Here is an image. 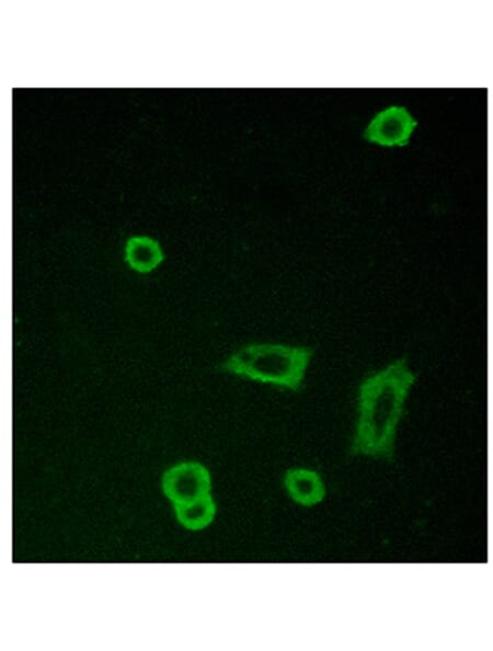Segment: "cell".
<instances>
[{"mask_svg": "<svg viewBox=\"0 0 493 651\" xmlns=\"http://www.w3.org/2000/svg\"><path fill=\"white\" fill-rule=\"evenodd\" d=\"M416 376L405 358H397L366 376L357 391V421L352 449L388 459Z\"/></svg>", "mask_w": 493, "mask_h": 651, "instance_id": "1", "label": "cell"}, {"mask_svg": "<svg viewBox=\"0 0 493 651\" xmlns=\"http://www.w3.org/2000/svg\"><path fill=\"white\" fill-rule=\"evenodd\" d=\"M312 350L286 343H250L233 352L222 369L254 382L296 391L303 384Z\"/></svg>", "mask_w": 493, "mask_h": 651, "instance_id": "2", "label": "cell"}, {"mask_svg": "<svg viewBox=\"0 0 493 651\" xmlns=\"http://www.w3.org/2000/svg\"><path fill=\"white\" fill-rule=\"evenodd\" d=\"M416 126V119L406 107L391 105L372 117L364 132V138L386 147L404 146Z\"/></svg>", "mask_w": 493, "mask_h": 651, "instance_id": "3", "label": "cell"}, {"mask_svg": "<svg viewBox=\"0 0 493 651\" xmlns=\"http://www.w3.org/2000/svg\"><path fill=\"white\" fill-rule=\"evenodd\" d=\"M162 488L173 504L188 503L209 495V472L197 462H183L165 471Z\"/></svg>", "mask_w": 493, "mask_h": 651, "instance_id": "4", "label": "cell"}, {"mask_svg": "<svg viewBox=\"0 0 493 651\" xmlns=\"http://www.w3.org/2000/svg\"><path fill=\"white\" fill-rule=\"evenodd\" d=\"M285 487L290 498L306 506L321 502L325 494L319 475L307 469H291L285 476Z\"/></svg>", "mask_w": 493, "mask_h": 651, "instance_id": "5", "label": "cell"}, {"mask_svg": "<svg viewBox=\"0 0 493 651\" xmlns=\"http://www.w3.org/2000/svg\"><path fill=\"white\" fill-rule=\"evenodd\" d=\"M164 260L160 244L146 236L130 237L125 245V261L138 273H149Z\"/></svg>", "mask_w": 493, "mask_h": 651, "instance_id": "6", "label": "cell"}, {"mask_svg": "<svg viewBox=\"0 0 493 651\" xmlns=\"http://www.w3.org/2000/svg\"><path fill=\"white\" fill-rule=\"evenodd\" d=\"M174 511L176 518L183 526L197 530L211 523L216 513V505L209 494L188 503H175Z\"/></svg>", "mask_w": 493, "mask_h": 651, "instance_id": "7", "label": "cell"}]
</instances>
